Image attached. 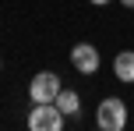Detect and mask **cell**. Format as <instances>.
Wrapping results in <instances>:
<instances>
[{
  "instance_id": "cell-3",
  "label": "cell",
  "mask_w": 134,
  "mask_h": 131,
  "mask_svg": "<svg viewBox=\"0 0 134 131\" xmlns=\"http://www.w3.org/2000/svg\"><path fill=\"white\" fill-rule=\"evenodd\" d=\"M60 75L57 71H39V75H32V82H28V99L32 103H53L57 92H60Z\"/></svg>"
},
{
  "instance_id": "cell-8",
  "label": "cell",
  "mask_w": 134,
  "mask_h": 131,
  "mask_svg": "<svg viewBox=\"0 0 134 131\" xmlns=\"http://www.w3.org/2000/svg\"><path fill=\"white\" fill-rule=\"evenodd\" d=\"M120 4H124V7H134V0H120Z\"/></svg>"
},
{
  "instance_id": "cell-1",
  "label": "cell",
  "mask_w": 134,
  "mask_h": 131,
  "mask_svg": "<svg viewBox=\"0 0 134 131\" xmlns=\"http://www.w3.org/2000/svg\"><path fill=\"white\" fill-rule=\"evenodd\" d=\"M95 124H99V131H120L127 124V103L116 96H106L95 106Z\"/></svg>"
},
{
  "instance_id": "cell-9",
  "label": "cell",
  "mask_w": 134,
  "mask_h": 131,
  "mask_svg": "<svg viewBox=\"0 0 134 131\" xmlns=\"http://www.w3.org/2000/svg\"><path fill=\"white\" fill-rule=\"evenodd\" d=\"M0 71H4V60H0Z\"/></svg>"
},
{
  "instance_id": "cell-5",
  "label": "cell",
  "mask_w": 134,
  "mask_h": 131,
  "mask_svg": "<svg viewBox=\"0 0 134 131\" xmlns=\"http://www.w3.org/2000/svg\"><path fill=\"white\" fill-rule=\"evenodd\" d=\"M113 75L120 78V82L134 85V50H120V53L113 57Z\"/></svg>"
},
{
  "instance_id": "cell-4",
  "label": "cell",
  "mask_w": 134,
  "mask_h": 131,
  "mask_svg": "<svg viewBox=\"0 0 134 131\" xmlns=\"http://www.w3.org/2000/svg\"><path fill=\"white\" fill-rule=\"evenodd\" d=\"M71 64H74L78 75H95L99 64H102V57H99V50H95L92 43H78V46H71Z\"/></svg>"
},
{
  "instance_id": "cell-6",
  "label": "cell",
  "mask_w": 134,
  "mask_h": 131,
  "mask_svg": "<svg viewBox=\"0 0 134 131\" xmlns=\"http://www.w3.org/2000/svg\"><path fill=\"white\" fill-rule=\"evenodd\" d=\"M53 103H57V110H60L64 117H81V96H78V92H71V89H60Z\"/></svg>"
},
{
  "instance_id": "cell-2",
  "label": "cell",
  "mask_w": 134,
  "mask_h": 131,
  "mask_svg": "<svg viewBox=\"0 0 134 131\" xmlns=\"http://www.w3.org/2000/svg\"><path fill=\"white\" fill-rule=\"evenodd\" d=\"M25 124L32 131H60L64 128V113L57 110V103H35L32 110H28Z\"/></svg>"
},
{
  "instance_id": "cell-7",
  "label": "cell",
  "mask_w": 134,
  "mask_h": 131,
  "mask_svg": "<svg viewBox=\"0 0 134 131\" xmlns=\"http://www.w3.org/2000/svg\"><path fill=\"white\" fill-rule=\"evenodd\" d=\"M88 4H95V7H106V4H109V0H88Z\"/></svg>"
}]
</instances>
